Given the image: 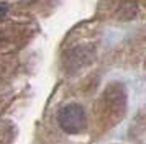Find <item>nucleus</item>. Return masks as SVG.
<instances>
[{"mask_svg":"<svg viewBox=\"0 0 146 144\" xmlns=\"http://www.w3.org/2000/svg\"><path fill=\"white\" fill-rule=\"evenodd\" d=\"M59 128L67 134H80L87 128V115L86 110L79 103L64 105L58 113Z\"/></svg>","mask_w":146,"mask_h":144,"instance_id":"nucleus-1","label":"nucleus"},{"mask_svg":"<svg viewBox=\"0 0 146 144\" xmlns=\"http://www.w3.org/2000/svg\"><path fill=\"white\" fill-rule=\"evenodd\" d=\"M7 13H8V3L0 2V20L5 18V17H7Z\"/></svg>","mask_w":146,"mask_h":144,"instance_id":"nucleus-2","label":"nucleus"}]
</instances>
